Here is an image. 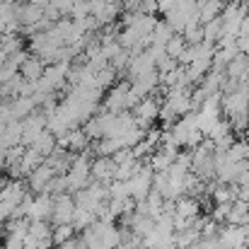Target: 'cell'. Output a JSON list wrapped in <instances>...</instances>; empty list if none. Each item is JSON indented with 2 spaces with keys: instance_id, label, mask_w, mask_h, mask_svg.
<instances>
[{
  "instance_id": "obj_3",
  "label": "cell",
  "mask_w": 249,
  "mask_h": 249,
  "mask_svg": "<svg viewBox=\"0 0 249 249\" xmlns=\"http://www.w3.org/2000/svg\"><path fill=\"white\" fill-rule=\"evenodd\" d=\"M46 131V114L44 111H32L27 119H22V148L34 145V141Z\"/></svg>"
},
{
  "instance_id": "obj_26",
  "label": "cell",
  "mask_w": 249,
  "mask_h": 249,
  "mask_svg": "<svg viewBox=\"0 0 249 249\" xmlns=\"http://www.w3.org/2000/svg\"><path fill=\"white\" fill-rule=\"evenodd\" d=\"M155 2H158V12H162V15H167L169 10H174L179 5V0H155Z\"/></svg>"
},
{
  "instance_id": "obj_31",
  "label": "cell",
  "mask_w": 249,
  "mask_h": 249,
  "mask_svg": "<svg viewBox=\"0 0 249 249\" xmlns=\"http://www.w3.org/2000/svg\"><path fill=\"white\" fill-rule=\"evenodd\" d=\"M24 249H39V245L32 237H24Z\"/></svg>"
},
{
  "instance_id": "obj_24",
  "label": "cell",
  "mask_w": 249,
  "mask_h": 249,
  "mask_svg": "<svg viewBox=\"0 0 249 249\" xmlns=\"http://www.w3.org/2000/svg\"><path fill=\"white\" fill-rule=\"evenodd\" d=\"M107 189H109V198H131L126 181H111Z\"/></svg>"
},
{
  "instance_id": "obj_20",
  "label": "cell",
  "mask_w": 249,
  "mask_h": 249,
  "mask_svg": "<svg viewBox=\"0 0 249 249\" xmlns=\"http://www.w3.org/2000/svg\"><path fill=\"white\" fill-rule=\"evenodd\" d=\"M184 49H186V41H184V36H181V34H174V36L165 44V53L169 56V58H174V61L184 53Z\"/></svg>"
},
{
  "instance_id": "obj_12",
  "label": "cell",
  "mask_w": 249,
  "mask_h": 249,
  "mask_svg": "<svg viewBox=\"0 0 249 249\" xmlns=\"http://www.w3.org/2000/svg\"><path fill=\"white\" fill-rule=\"evenodd\" d=\"M44 71H46V63H44L41 58H36V56H27L17 73H19V78L27 80V83H39V78L44 75Z\"/></svg>"
},
{
  "instance_id": "obj_16",
  "label": "cell",
  "mask_w": 249,
  "mask_h": 249,
  "mask_svg": "<svg viewBox=\"0 0 249 249\" xmlns=\"http://www.w3.org/2000/svg\"><path fill=\"white\" fill-rule=\"evenodd\" d=\"M172 36H174L172 27L167 24L165 19H162V22L158 19V24H155L153 34H150V44H153V46H165V44L169 41V39H172Z\"/></svg>"
},
{
  "instance_id": "obj_4",
  "label": "cell",
  "mask_w": 249,
  "mask_h": 249,
  "mask_svg": "<svg viewBox=\"0 0 249 249\" xmlns=\"http://www.w3.org/2000/svg\"><path fill=\"white\" fill-rule=\"evenodd\" d=\"M73 215H75V201H73V194L53 196V211H51L49 223H51V225H71V223H73Z\"/></svg>"
},
{
  "instance_id": "obj_11",
  "label": "cell",
  "mask_w": 249,
  "mask_h": 249,
  "mask_svg": "<svg viewBox=\"0 0 249 249\" xmlns=\"http://www.w3.org/2000/svg\"><path fill=\"white\" fill-rule=\"evenodd\" d=\"M51 211H53V196L51 194H34V201H32V208H29V215L27 220H49L51 218Z\"/></svg>"
},
{
  "instance_id": "obj_32",
  "label": "cell",
  "mask_w": 249,
  "mask_h": 249,
  "mask_svg": "<svg viewBox=\"0 0 249 249\" xmlns=\"http://www.w3.org/2000/svg\"><path fill=\"white\" fill-rule=\"evenodd\" d=\"M189 249H206V242H203V240H198V242H194Z\"/></svg>"
},
{
  "instance_id": "obj_18",
  "label": "cell",
  "mask_w": 249,
  "mask_h": 249,
  "mask_svg": "<svg viewBox=\"0 0 249 249\" xmlns=\"http://www.w3.org/2000/svg\"><path fill=\"white\" fill-rule=\"evenodd\" d=\"M116 78H119V73L111 68V66H107L104 71H99V73H94V85L99 87V89H111L114 85H116Z\"/></svg>"
},
{
  "instance_id": "obj_29",
  "label": "cell",
  "mask_w": 249,
  "mask_h": 249,
  "mask_svg": "<svg viewBox=\"0 0 249 249\" xmlns=\"http://www.w3.org/2000/svg\"><path fill=\"white\" fill-rule=\"evenodd\" d=\"M56 249H80V242H78V237H71V240H66L63 245H58Z\"/></svg>"
},
{
  "instance_id": "obj_5",
  "label": "cell",
  "mask_w": 249,
  "mask_h": 249,
  "mask_svg": "<svg viewBox=\"0 0 249 249\" xmlns=\"http://www.w3.org/2000/svg\"><path fill=\"white\" fill-rule=\"evenodd\" d=\"M53 177H56V172L46 165V162H41L34 172L27 174V181H24V184H27L29 194H49V186H51Z\"/></svg>"
},
{
  "instance_id": "obj_25",
  "label": "cell",
  "mask_w": 249,
  "mask_h": 249,
  "mask_svg": "<svg viewBox=\"0 0 249 249\" xmlns=\"http://www.w3.org/2000/svg\"><path fill=\"white\" fill-rule=\"evenodd\" d=\"M2 249H24V237H19V235H7Z\"/></svg>"
},
{
  "instance_id": "obj_21",
  "label": "cell",
  "mask_w": 249,
  "mask_h": 249,
  "mask_svg": "<svg viewBox=\"0 0 249 249\" xmlns=\"http://www.w3.org/2000/svg\"><path fill=\"white\" fill-rule=\"evenodd\" d=\"M247 153H249V143H245V141H235V143L225 150V155H228L232 162H245V160H247Z\"/></svg>"
},
{
  "instance_id": "obj_9",
  "label": "cell",
  "mask_w": 249,
  "mask_h": 249,
  "mask_svg": "<svg viewBox=\"0 0 249 249\" xmlns=\"http://www.w3.org/2000/svg\"><path fill=\"white\" fill-rule=\"evenodd\" d=\"M27 194H29V189H27V184H24L22 179H10V181L0 189V203H7V206L17 208Z\"/></svg>"
},
{
  "instance_id": "obj_15",
  "label": "cell",
  "mask_w": 249,
  "mask_h": 249,
  "mask_svg": "<svg viewBox=\"0 0 249 249\" xmlns=\"http://www.w3.org/2000/svg\"><path fill=\"white\" fill-rule=\"evenodd\" d=\"M29 148H34V150H36V153L46 160V158L53 153V148H56V136H51L49 131H44V133L34 141V145H29Z\"/></svg>"
},
{
  "instance_id": "obj_27",
  "label": "cell",
  "mask_w": 249,
  "mask_h": 249,
  "mask_svg": "<svg viewBox=\"0 0 249 249\" xmlns=\"http://www.w3.org/2000/svg\"><path fill=\"white\" fill-rule=\"evenodd\" d=\"M12 213H15V208H12V206H7V203H0V225H5V223L12 218Z\"/></svg>"
},
{
  "instance_id": "obj_30",
  "label": "cell",
  "mask_w": 249,
  "mask_h": 249,
  "mask_svg": "<svg viewBox=\"0 0 249 249\" xmlns=\"http://www.w3.org/2000/svg\"><path fill=\"white\" fill-rule=\"evenodd\" d=\"M237 198H240V201H245V203H247V206H249V189H240V194H237Z\"/></svg>"
},
{
  "instance_id": "obj_6",
  "label": "cell",
  "mask_w": 249,
  "mask_h": 249,
  "mask_svg": "<svg viewBox=\"0 0 249 249\" xmlns=\"http://www.w3.org/2000/svg\"><path fill=\"white\" fill-rule=\"evenodd\" d=\"M128 87H131L128 80H121L119 85H114V87L107 92V97H104V111H111V114H124V111H128V109H126Z\"/></svg>"
},
{
  "instance_id": "obj_33",
  "label": "cell",
  "mask_w": 249,
  "mask_h": 249,
  "mask_svg": "<svg viewBox=\"0 0 249 249\" xmlns=\"http://www.w3.org/2000/svg\"><path fill=\"white\" fill-rule=\"evenodd\" d=\"M107 2H116V5H121V2H124V0H107Z\"/></svg>"
},
{
  "instance_id": "obj_2",
  "label": "cell",
  "mask_w": 249,
  "mask_h": 249,
  "mask_svg": "<svg viewBox=\"0 0 249 249\" xmlns=\"http://www.w3.org/2000/svg\"><path fill=\"white\" fill-rule=\"evenodd\" d=\"M131 114H133V119H136V126H138V128L150 131V128H153V124L158 121L160 102H158L153 94H150V97H143V99L136 104V109H133Z\"/></svg>"
},
{
  "instance_id": "obj_14",
  "label": "cell",
  "mask_w": 249,
  "mask_h": 249,
  "mask_svg": "<svg viewBox=\"0 0 249 249\" xmlns=\"http://www.w3.org/2000/svg\"><path fill=\"white\" fill-rule=\"evenodd\" d=\"M41 162H44V158H41L34 148H24V153H22V158H19V172H22V177H27L29 172H34Z\"/></svg>"
},
{
  "instance_id": "obj_8",
  "label": "cell",
  "mask_w": 249,
  "mask_h": 249,
  "mask_svg": "<svg viewBox=\"0 0 249 249\" xmlns=\"http://www.w3.org/2000/svg\"><path fill=\"white\" fill-rule=\"evenodd\" d=\"M114 169H116V165H114L111 158H94L92 165H89V179L109 186L114 181Z\"/></svg>"
},
{
  "instance_id": "obj_10",
  "label": "cell",
  "mask_w": 249,
  "mask_h": 249,
  "mask_svg": "<svg viewBox=\"0 0 249 249\" xmlns=\"http://www.w3.org/2000/svg\"><path fill=\"white\" fill-rule=\"evenodd\" d=\"M218 237L228 245V249H242L249 240V228L247 225H225L220 228Z\"/></svg>"
},
{
  "instance_id": "obj_17",
  "label": "cell",
  "mask_w": 249,
  "mask_h": 249,
  "mask_svg": "<svg viewBox=\"0 0 249 249\" xmlns=\"http://www.w3.org/2000/svg\"><path fill=\"white\" fill-rule=\"evenodd\" d=\"M220 36H223V19H220V17H215V19H211V22L203 24V41L218 44Z\"/></svg>"
},
{
  "instance_id": "obj_34",
  "label": "cell",
  "mask_w": 249,
  "mask_h": 249,
  "mask_svg": "<svg viewBox=\"0 0 249 249\" xmlns=\"http://www.w3.org/2000/svg\"><path fill=\"white\" fill-rule=\"evenodd\" d=\"M51 249H53V247H51Z\"/></svg>"
},
{
  "instance_id": "obj_22",
  "label": "cell",
  "mask_w": 249,
  "mask_h": 249,
  "mask_svg": "<svg viewBox=\"0 0 249 249\" xmlns=\"http://www.w3.org/2000/svg\"><path fill=\"white\" fill-rule=\"evenodd\" d=\"M71 237H75L73 225H53V230H51V242H53L56 247L63 245L66 240H71Z\"/></svg>"
},
{
  "instance_id": "obj_13",
  "label": "cell",
  "mask_w": 249,
  "mask_h": 249,
  "mask_svg": "<svg viewBox=\"0 0 249 249\" xmlns=\"http://www.w3.org/2000/svg\"><path fill=\"white\" fill-rule=\"evenodd\" d=\"M51 230H53V225L49 220H32L29 223V230H27V237H32L39 245V242L51 240Z\"/></svg>"
},
{
  "instance_id": "obj_19",
  "label": "cell",
  "mask_w": 249,
  "mask_h": 249,
  "mask_svg": "<svg viewBox=\"0 0 249 249\" xmlns=\"http://www.w3.org/2000/svg\"><path fill=\"white\" fill-rule=\"evenodd\" d=\"M94 220H97V215H94V213L75 208V215H73V223H71V225H73V230H75V232H78V230L83 232V230H87V228H89Z\"/></svg>"
},
{
  "instance_id": "obj_7",
  "label": "cell",
  "mask_w": 249,
  "mask_h": 249,
  "mask_svg": "<svg viewBox=\"0 0 249 249\" xmlns=\"http://www.w3.org/2000/svg\"><path fill=\"white\" fill-rule=\"evenodd\" d=\"M201 213V206H198V198L194 196H181L177 201H172V215L174 218H181L186 223H194Z\"/></svg>"
},
{
  "instance_id": "obj_28",
  "label": "cell",
  "mask_w": 249,
  "mask_h": 249,
  "mask_svg": "<svg viewBox=\"0 0 249 249\" xmlns=\"http://www.w3.org/2000/svg\"><path fill=\"white\" fill-rule=\"evenodd\" d=\"M235 186L237 189H249V167L237 177V181H235Z\"/></svg>"
},
{
  "instance_id": "obj_23",
  "label": "cell",
  "mask_w": 249,
  "mask_h": 249,
  "mask_svg": "<svg viewBox=\"0 0 249 249\" xmlns=\"http://www.w3.org/2000/svg\"><path fill=\"white\" fill-rule=\"evenodd\" d=\"M181 36H184L186 46H196V44H201V41H203V24H196V27L184 29Z\"/></svg>"
},
{
  "instance_id": "obj_1",
  "label": "cell",
  "mask_w": 249,
  "mask_h": 249,
  "mask_svg": "<svg viewBox=\"0 0 249 249\" xmlns=\"http://www.w3.org/2000/svg\"><path fill=\"white\" fill-rule=\"evenodd\" d=\"M153 169H150V165L148 162H143L141 165V169L126 181L128 184V196L136 201V203H141V201H145L148 198V194L153 191Z\"/></svg>"
}]
</instances>
